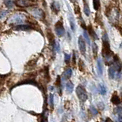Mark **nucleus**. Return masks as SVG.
Wrapping results in <instances>:
<instances>
[{"label": "nucleus", "mask_w": 122, "mask_h": 122, "mask_svg": "<svg viewBox=\"0 0 122 122\" xmlns=\"http://www.w3.org/2000/svg\"><path fill=\"white\" fill-rule=\"evenodd\" d=\"M102 55L105 57V60L108 62V60H112V52L111 51L110 48V44L108 42V37L107 34H104L103 35V43H102Z\"/></svg>", "instance_id": "f257e3e1"}, {"label": "nucleus", "mask_w": 122, "mask_h": 122, "mask_svg": "<svg viewBox=\"0 0 122 122\" xmlns=\"http://www.w3.org/2000/svg\"><path fill=\"white\" fill-rule=\"evenodd\" d=\"M28 12L33 17H34L37 19H39V20H43L45 17L44 11L41 9H38V8H30L28 10Z\"/></svg>", "instance_id": "f03ea898"}, {"label": "nucleus", "mask_w": 122, "mask_h": 122, "mask_svg": "<svg viewBox=\"0 0 122 122\" xmlns=\"http://www.w3.org/2000/svg\"><path fill=\"white\" fill-rule=\"evenodd\" d=\"M25 16L22 14H15L12 16H11L9 20H8V22L9 24H20V23H22L25 21Z\"/></svg>", "instance_id": "7ed1b4c3"}, {"label": "nucleus", "mask_w": 122, "mask_h": 122, "mask_svg": "<svg viewBox=\"0 0 122 122\" xmlns=\"http://www.w3.org/2000/svg\"><path fill=\"white\" fill-rule=\"evenodd\" d=\"M76 95H77L78 98H79L80 101L82 102H86L88 98V95L86 93V91L85 89V88H83L82 86H79L76 88Z\"/></svg>", "instance_id": "20e7f679"}, {"label": "nucleus", "mask_w": 122, "mask_h": 122, "mask_svg": "<svg viewBox=\"0 0 122 122\" xmlns=\"http://www.w3.org/2000/svg\"><path fill=\"white\" fill-rule=\"evenodd\" d=\"M55 32L58 37H63L65 34V29L61 21H58L55 25Z\"/></svg>", "instance_id": "39448f33"}, {"label": "nucleus", "mask_w": 122, "mask_h": 122, "mask_svg": "<svg viewBox=\"0 0 122 122\" xmlns=\"http://www.w3.org/2000/svg\"><path fill=\"white\" fill-rule=\"evenodd\" d=\"M78 44H79V51L80 52L82 53V54H85L86 53V43H85V41L82 38V37L80 36L79 37V40H78Z\"/></svg>", "instance_id": "423d86ee"}, {"label": "nucleus", "mask_w": 122, "mask_h": 122, "mask_svg": "<svg viewBox=\"0 0 122 122\" xmlns=\"http://www.w3.org/2000/svg\"><path fill=\"white\" fill-rule=\"evenodd\" d=\"M30 29H32V27L28 25H18L14 28V30H28Z\"/></svg>", "instance_id": "0eeeda50"}, {"label": "nucleus", "mask_w": 122, "mask_h": 122, "mask_svg": "<svg viewBox=\"0 0 122 122\" xmlns=\"http://www.w3.org/2000/svg\"><path fill=\"white\" fill-rule=\"evenodd\" d=\"M111 20L114 22H116L118 21V11H117V9H114L112 11V13H111Z\"/></svg>", "instance_id": "6e6552de"}, {"label": "nucleus", "mask_w": 122, "mask_h": 122, "mask_svg": "<svg viewBox=\"0 0 122 122\" xmlns=\"http://www.w3.org/2000/svg\"><path fill=\"white\" fill-rule=\"evenodd\" d=\"M116 69L114 68V66H111L108 69V76L110 79H114V76H115V73H116Z\"/></svg>", "instance_id": "1a4fd4ad"}, {"label": "nucleus", "mask_w": 122, "mask_h": 122, "mask_svg": "<svg viewBox=\"0 0 122 122\" xmlns=\"http://www.w3.org/2000/svg\"><path fill=\"white\" fill-rule=\"evenodd\" d=\"M83 3H84V13L86 14V16H89L90 15V9L89 8V5H88L86 0H83Z\"/></svg>", "instance_id": "9d476101"}, {"label": "nucleus", "mask_w": 122, "mask_h": 122, "mask_svg": "<svg viewBox=\"0 0 122 122\" xmlns=\"http://www.w3.org/2000/svg\"><path fill=\"white\" fill-rule=\"evenodd\" d=\"M97 68H98V72L99 75H102L103 72V66H102V60L100 59H98L97 60Z\"/></svg>", "instance_id": "9b49d317"}, {"label": "nucleus", "mask_w": 122, "mask_h": 122, "mask_svg": "<svg viewBox=\"0 0 122 122\" xmlns=\"http://www.w3.org/2000/svg\"><path fill=\"white\" fill-rule=\"evenodd\" d=\"M112 102L113 103V104H114V105H119L120 103H121L120 98H119V97H118L116 94L113 95V96L112 98Z\"/></svg>", "instance_id": "f8f14e48"}, {"label": "nucleus", "mask_w": 122, "mask_h": 122, "mask_svg": "<svg viewBox=\"0 0 122 122\" xmlns=\"http://www.w3.org/2000/svg\"><path fill=\"white\" fill-rule=\"evenodd\" d=\"M88 28H89V34L91 35V37H93V39H98V37L96 35V34H95V32L94 31L91 25H89Z\"/></svg>", "instance_id": "ddd939ff"}, {"label": "nucleus", "mask_w": 122, "mask_h": 122, "mask_svg": "<svg viewBox=\"0 0 122 122\" xmlns=\"http://www.w3.org/2000/svg\"><path fill=\"white\" fill-rule=\"evenodd\" d=\"M72 76V70L71 69H67V70H65L63 72V77L65 79H70Z\"/></svg>", "instance_id": "4468645a"}, {"label": "nucleus", "mask_w": 122, "mask_h": 122, "mask_svg": "<svg viewBox=\"0 0 122 122\" xmlns=\"http://www.w3.org/2000/svg\"><path fill=\"white\" fill-rule=\"evenodd\" d=\"M66 90L70 93H71L72 90H73V84H72V82H68L66 83Z\"/></svg>", "instance_id": "2eb2a0df"}, {"label": "nucleus", "mask_w": 122, "mask_h": 122, "mask_svg": "<svg viewBox=\"0 0 122 122\" xmlns=\"http://www.w3.org/2000/svg\"><path fill=\"white\" fill-rule=\"evenodd\" d=\"M17 5L19 6H21V7H26V6H28V3L25 0H18L16 2Z\"/></svg>", "instance_id": "dca6fc26"}, {"label": "nucleus", "mask_w": 122, "mask_h": 122, "mask_svg": "<svg viewBox=\"0 0 122 122\" xmlns=\"http://www.w3.org/2000/svg\"><path fill=\"white\" fill-rule=\"evenodd\" d=\"M93 7L95 10L100 9V0H93Z\"/></svg>", "instance_id": "f3484780"}, {"label": "nucleus", "mask_w": 122, "mask_h": 122, "mask_svg": "<svg viewBox=\"0 0 122 122\" xmlns=\"http://www.w3.org/2000/svg\"><path fill=\"white\" fill-rule=\"evenodd\" d=\"M70 27H71V29L72 30H75V22H74V19L72 18V15H70Z\"/></svg>", "instance_id": "a211bd4d"}, {"label": "nucleus", "mask_w": 122, "mask_h": 122, "mask_svg": "<svg viewBox=\"0 0 122 122\" xmlns=\"http://www.w3.org/2000/svg\"><path fill=\"white\" fill-rule=\"evenodd\" d=\"M99 92L102 95H105L106 94V89H105V87L103 86V85H100L99 86Z\"/></svg>", "instance_id": "6ab92c4d"}, {"label": "nucleus", "mask_w": 122, "mask_h": 122, "mask_svg": "<svg viewBox=\"0 0 122 122\" xmlns=\"http://www.w3.org/2000/svg\"><path fill=\"white\" fill-rule=\"evenodd\" d=\"M5 5L8 8H12L14 5V3L12 1H11V0H7V1L5 2Z\"/></svg>", "instance_id": "aec40b11"}, {"label": "nucleus", "mask_w": 122, "mask_h": 122, "mask_svg": "<svg viewBox=\"0 0 122 122\" xmlns=\"http://www.w3.org/2000/svg\"><path fill=\"white\" fill-rule=\"evenodd\" d=\"M114 112L117 114H119L120 115H122V107H117L114 109Z\"/></svg>", "instance_id": "412c9836"}, {"label": "nucleus", "mask_w": 122, "mask_h": 122, "mask_svg": "<svg viewBox=\"0 0 122 122\" xmlns=\"http://www.w3.org/2000/svg\"><path fill=\"white\" fill-rule=\"evenodd\" d=\"M90 111H91V113L92 114V115H96V114H98V111L95 109V107H93V106H91Z\"/></svg>", "instance_id": "4be33fe9"}, {"label": "nucleus", "mask_w": 122, "mask_h": 122, "mask_svg": "<svg viewBox=\"0 0 122 122\" xmlns=\"http://www.w3.org/2000/svg\"><path fill=\"white\" fill-rule=\"evenodd\" d=\"M92 50H93V53H94L95 56H96V55H97L98 47H97V45L95 44V43H93V44H92Z\"/></svg>", "instance_id": "5701e85b"}, {"label": "nucleus", "mask_w": 122, "mask_h": 122, "mask_svg": "<svg viewBox=\"0 0 122 122\" xmlns=\"http://www.w3.org/2000/svg\"><path fill=\"white\" fill-rule=\"evenodd\" d=\"M83 35H84V38H85L86 41H87V43L89 44H90V40H89V35H88V34L86 31H84Z\"/></svg>", "instance_id": "b1692460"}, {"label": "nucleus", "mask_w": 122, "mask_h": 122, "mask_svg": "<svg viewBox=\"0 0 122 122\" xmlns=\"http://www.w3.org/2000/svg\"><path fill=\"white\" fill-rule=\"evenodd\" d=\"M64 60H65V62H66V63H69V62H70V56L67 54V53H65L64 54Z\"/></svg>", "instance_id": "393cba45"}, {"label": "nucleus", "mask_w": 122, "mask_h": 122, "mask_svg": "<svg viewBox=\"0 0 122 122\" xmlns=\"http://www.w3.org/2000/svg\"><path fill=\"white\" fill-rule=\"evenodd\" d=\"M53 9H54L56 11H57L60 9V5L58 3H56V2H53Z\"/></svg>", "instance_id": "a878e982"}, {"label": "nucleus", "mask_w": 122, "mask_h": 122, "mask_svg": "<svg viewBox=\"0 0 122 122\" xmlns=\"http://www.w3.org/2000/svg\"><path fill=\"white\" fill-rule=\"evenodd\" d=\"M50 104L51 107L53 106V95L52 94H50Z\"/></svg>", "instance_id": "bb28decb"}, {"label": "nucleus", "mask_w": 122, "mask_h": 122, "mask_svg": "<svg viewBox=\"0 0 122 122\" xmlns=\"http://www.w3.org/2000/svg\"><path fill=\"white\" fill-rule=\"evenodd\" d=\"M6 14H7V11H2V12H0V19L2 18L3 17H5Z\"/></svg>", "instance_id": "cd10ccee"}, {"label": "nucleus", "mask_w": 122, "mask_h": 122, "mask_svg": "<svg viewBox=\"0 0 122 122\" xmlns=\"http://www.w3.org/2000/svg\"><path fill=\"white\" fill-rule=\"evenodd\" d=\"M117 121L118 122H122V115H119L117 117Z\"/></svg>", "instance_id": "c85d7f7f"}, {"label": "nucleus", "mask_w": 122, "mask_h": 122, "mask_svg": "<svg viewBox=\"0 0 122 122\" xmlns=\"http://www.w3.org/2000/svg\"><path fill=\"white\" fill-rule=\"evenodd\" d=\"M72 62L75 64L76 63V53L75 52H73V58H72Z\"/></svg>", "instance_id": "c756f323"}, {"label": "nucleus", "mask_w": 122, "mask_h": 122, "mask_svg": "<svg viewBox=\"0 0 122 122\" xmlns=\"http://www.w3.org/2000/svg\"><path fill=\"white\" fill-rule=\"evenodd\" d=\"M105 122H113V121H112V120H111L110 118H107L106 121H105Z\"/></svg>", "instance_id": "7c9ffc66"}, {"label": "nucleus", "mask_w": 122, "mask_h": 122, "mask_svg": "<svg viewBox=\"0 0 122 122\" xmlns=\"http://www.w3.org/2000/svg\"><path fill=\"white\" fill-rule=\"evenodd\" d=\"M120 47H121V48H122V43L120 44Z\"/></svg>", "instance_id": "2f4dec72"}, {"label": "nucleus", "mask_w": 122, "mask_h": 122, "mask_svg": "<svg viewBox=\"0 0 122 122\" xmlns=\"http://www.w3.org/2000/svg\"><path fill=\"white\" fill-rule=\"evenodd\" d=\"M30 1H32V2H35L36 0H30Z\"/></svg>", "instance_id": "473e14b6"}]
</instances>
